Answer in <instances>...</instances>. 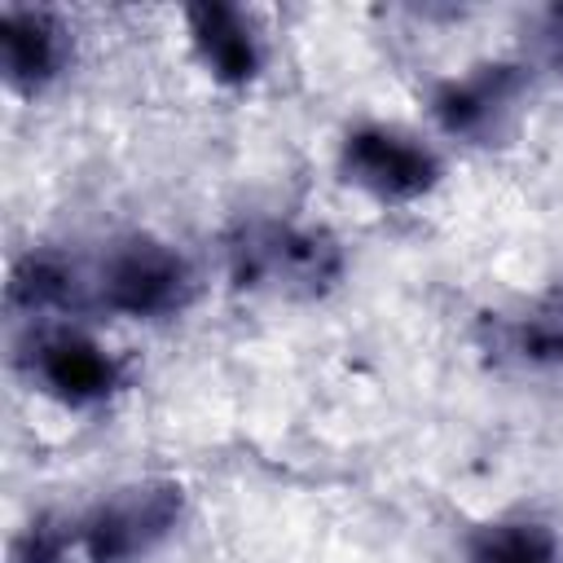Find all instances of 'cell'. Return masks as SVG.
Returning <instances> with one entry per match:
<instances>
[{
    "instance_id": "cell-1",
    "label": "cell",
    "mask_w": 563,
    "mask_h": 563,
    "mask_svg": "<svg viewBox=\"0 0 563 563\" xmlns=\"http://www.w3.org/2000/svg\"><path fill=\"white\" fill-rule=\"evenodd\" d=\"M229 277L246 290L312 299L343 277V251L321 229L290 220H246L229 233Z\"/></svg>"
},
{
    "instance_id": "cell-2",
    "label": "cell",
    "mask_w": 563,
    "mask_h": 563,
    "mask_svg": "<svg viewBox=\"0 0 563 563\" xmlns=\"http://www.w3.org/2000/svg\"><path fill=\"white\" fill-rule=\"evenodd\" d=\"M88 290L106 312L158 321L176 317L194 299V268L176 246L150 233H132L101 251Z\"/></svg>"
},
{
    "instance_id": "cell-3",
    "label": "cell",
    "mask_w": 563,
    "mask_h": 563,
    "mask_svg": "<svg viewBox=\"0 0 563 563\" xmlns=\"http://www.w3.org/2000/svg\"><path fill=\"white\" fill-rule=\"evenodd\" d=\"M180 510H185L180 484L172 479L128 484L114 488L75 523V541L88 563H141L150 550H158L172 537Z\"/></svg>"
},
{
    "instance_id": "cell-4",
    "label": "cell",
    "mask_w": 563,
    "mask_h": 563,
    "mask_svg": "<svg viewBox=\"0 0 563 563\" xmlns=\"http://www.w3.org/2000/svg\"><path fill=\"white\" fill-rule=\"evenodd\" d=\"M339 172L356 189L374 194L378 202H413L440 180V158L431 145L396 132V128H356L343 136L339 150Z\"/></svg>"
},
{
    "instance_id": "cell-5",
    "label": "cell",
    "mask_w": 563,
    "mask_h": 563,
    "mask_svg": "<svg viewBox=\"0 0 563 563\" xmlns=\"http://www.w3.org/2000/svg\"><path fill=\"white\" fill-rule=\"evenodd\" d=\"M26 369L40 383V391H48L53 400L75 405V409L101 405L123 383V361L114 352H106L97 339H88L84 330L35 334L26 347Z\"/></svg>"
},
{
    "instance_id": "cell-6",
    "label": "cell",
    "mask_w": 563,
    "mask_h": 563,
    "mask_svg": "<svg viewBox=\"0 0 563 563\" xmlns=\"http://www.w3.org/2000/svg\"><path fill=\"white\" fill-rule=\"evenodd\" d=\"M66 31L48 9H4L0 13V62L18 92L48 88L66 66Z\"/></svg>"
},
{
    "instance_id": "cell-7",
    "label": "cell",
    "mask_w": 563,
    "mask_h": 563,
    "mask_svg": "<svg viewBox=\"0 0 563 563\" xmlns=\"http://www.w3.org/2000/svg\"><path fill=\"white\" fill-rule=\"evenodd\" d=\"M189 22V40L198 62L220 79V84H251L264 66V48L255 26L246 22V13H238L233 4H194L185 13Z\"/></svg>"
},
{
    "instance_id": "cell-8",
    "label": "cell",
    "mask_w": 563,
    "mask_h": 563,
    "mask_svg": "<svg viewBox=\"0 0 563 563\" xmlns=\"http://www.w3.org/2000/svg\"><path fill=\"white\" fill-rule=\"evenodd\" d=\"M519 88V75L515 66H484L479 75H466V79H453L440 88L435 97V119L449 128V132H462V136H475L484 132L501 106H510Z\"/></svg>"
},
{
    "instance_id": "cell-9",
    "label": "cell",
    "mask_w": 563,
    "mask_h": 563,
    "mask_svg": "<svg viewBox=\"0 0 563 563\" xmlns=\"http://www.w3.org/2000/svg\"><path fill=\"white\" fill-rule=\"evenodd\" d=\"M488 343L501 361L563 365V308H528L519 317H493Z\"/></svg>"
},
{
    "instance_id": "cell-10",
    "label": "cell",
    "mask_w": 563,
    "mask_h": 563,
    "mask_svg": "<svg viewBox=\"0 0 563 563\" xmlns=\"http://www.w3.org/2000/svg\"><path fill=\"white\" fill-rule=\"evenodd\" d=\"M466 563H563V550L537 519H497L466 537Z\"/></svg>"
},
{
    "instance_id": "cell-11",
    "label": "cell",
    "mask_w": 563,
    "mask_h": 563,
    "mask_svg": "<svg viewBox=\"0 0 563 563\" xmlns=\"http://www.w3.org/2000/svg\"><path fill=\"white\" fill-rule=\"evenodd\" d=\"M84 277L75 273V264L57 260V255H26L18 260L13 268V282H9V299L26 312H53V308H66V303H79L84 295Z\"/></svg>"
},
{
    "instance_id": "cell-12",
    "label": "cell",
    "mask_w": 563,
    "mask_h": 563,
    "mask_svg": "<svg viewBox=\"0 0 563 563\" xmlns=\"http://www.w3.org/2000/svg\"><path fill=\"white\" fill-rule=\"evenodd\" d=\"M70 545H75V523H70V532H66L57 519H35V523L18 537L13 563H62Z\"/></svg>"
}]
</instances>
